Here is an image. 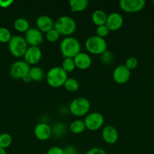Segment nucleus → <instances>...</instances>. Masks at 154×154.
Wrapping results in <instances>:
<instances>
[{"label":"nucleus","mask_w":154,"mask_h":154,"mask_svg":"<svg viewBox=\"0 0 154 154\" xmlns=\"http://www.w3.org/2000/svg\"><path fill=\"white\" fill-rule=\"evenodd\" d=\"M131 77V71L125 66L119 65L114 69L113 72V78L116 83L123 84L128 82Z\"/></svg>","instance_id":"f8f14e48"},{"label":"nucleus","mask_w":154,"mask_h":154,"mask_svg":"<svg viewBox=\"0 0 154 154\" xmlns=\"http://www.w3.org/2000/svg\"><path fill=\"white\" fill-rule=\"evenodd\" d=\"M63 87H64L65 90L66 91L74 93V92H76L79 89V83L75 78H68Z\"/></svg>","instance_id":"b1692460"},{"label":"nucleus","mask_w":154,"mask_h":154,"mask_svg":"<svg viewBox=\"0 0 154 154\" xmlns=\"http://www.w3.org/2000/svg\"><path fill=\"white\" fill-rule=\"evenodd\" d=\"M107 15L105 11L101 9L94 11L91 14V20L93 23L97 26L105 25L107 21Z\"/></svg>","instance_id":"a211bd4d"},{"label":"nucleus","mask_w":154,"mask_h":154,"mask_svg":"<svg viewBox=\"0 0 154 154\" xmlns=\"http://www.w3.org/2000/svg\"><path fill=\"white\" fill-rule=\"evenodd\" d=\"M85 48L89 54L101 55L107 50V44L105 38L96 35H91L85 42Z\"/></svg>","instance_id":"20e7f679"},{"label":"nucleus","mask_w":154,"mask_h":154,"mask_svg":"<svg viewBox=\"0 0 154 154\" xmlns=\"http://www.w3.org/2000/svg\"><path fill=\"white\" fill-rule=\"evenodd\" d=\"M76 23L75 20L70 16L63 15L60 16L54 21V29L58 32L60 35L65 37L70 36L76 30Z\"/></svg>","instance_id":"f03ea898"},{"label":"nucleus","mask_w":154,"mask_h":154,"mask_svg":"<svg viewBox=\"0 0 154 154\" xmlns=\"http://www.w3.org/2000/svg\"><path fill=\"white\" fill-rule=\"evenodd\" d=\"M42 52L39 47L29 46L24 56V60L30 66H34L40 62Z\"/></svg>","instance_id":"9d476101"},{"label":"nucleus","mask_w":154,"mask_h":154,"mask_svg":"<svg viewBox=\"0 0 154 154\" xmlns=\"http://www.w3.org/2000/svg\"><path fill=\"white\" fill-rule=\"evenodd\" d=\"M66 126L63 123L61 122H58L56 123L55 124L51 127V132H52V135L56 138H61L63 135L66 134Z\"/></svg>","instance_id":"5701e85b"},{"label":"nucleus","mask_w":154,"mask_h":154,"mask_svg":"<svg viewBox=\"0 0 154 154\" xmlns=\"http://www.w3.org/2000/svg\"><path fill=\"white\" fill-rule=\"evenodd\" d=\"M61 68L66 72L70 73L73 72L75 69V65L74 63L73 58H64L61 64Z\"/></svg>","instance_id":"393cba45"},{"label":"nucleus","mask_w":154,"mask_h":154,"mask_svg":"<svg viewBox=\"0 0 154 154\" xmlns=\"http://www.w3.org/2000/svg\"><path fill=\"white\" fill-rule=\"evenodd\" d=\"M123 17L118 12H113L107 15L105 25L108 27L110 31H117L123 25Z\"/></svg>","instance_id":"4468645a"},{"label":"nucleus","mask_w":154,"mask_h":154,"mask_svg":"<svg viewBox=\"0 0 154 154\" xmlns=\"http://www.w3.org/2000/svg\"><path fill=\"white\" fill-rule=\"evenodd\" d=\"M14 27L15 30L19 32H26L30 28L29 21L24 17H19L15 20L14 22Z\"/></svg>","instance_id":"aec40b11"},{"label":"nucleus","mask_w":154,"mask_h":154,"mask_svg":"<svg viewBox=\"0 0 154 154\" xmlns=\"http://www.w3.org/2000/svg\"><path fill=\"white\" fill-rule=\"evenodd\" d=\"M60 35L59 34L58 32L57 31L54 29H52L50 31H48V32L45 33V38H46L47 40L49 42H51V43H54V42H56L60 38Z\"/></svg>","instance_id":"c85d7f7f"},{"label":"nucleus","mask_w":154,"mask_h":154,"mask_svg":"<svg viewBox=\"0 0 154 154\" xmlns=\"http://www.w3.org/2000/svg\"><path fill=\"white\" fill-rule=\"evenodd\" d=\"M12 143V137L7 132L0 134V147L6 149L11 146Z\"/></svg>","instance_id":"a878e982"},{"label":"nucleus","mask_w":154,"mask_h":154,"mask_svg":"<svg viewBox=\"0 0 154 154\" xmlns=\"http://www.w3.org/2000/svg\"><path fill=\"white\" fill-rule=\"evenodd\" d=\"M113 59H114V57H113V54L111 52V51H107L103 53L101 55V60L104 64L105 65H110L113 61Z\"/></svg>","instance_id":"cd10ccee"},{"label":"nucleus","mask_w":154,"mask_h":154,"mask_svg":"<svg viewBox=\"0 0 154 154\" xmlns=\"http://www.w3.org/2000/svg\"><path fill=\"white\" fill-rule=\"evenodd\" d=\"M60 51L64 58H74L81 52V44L75 38L67 36L60 42Z\"/></svg>","instance_id":"f257e3e1"},{"label":"nucleus","mask_w":154,"mask_h":154,"mask_svg":"<svg viewBox=\"0 0 154 154\" xmlns=\"http://www.w3.org/2000/svg\"><path fill=\"white\" fill-rule=\"evenodd\" d=\"M110 29H108V27L106 25L100 26H97L96 29V34L97 35L99 36V37L103 38H105L107 35L110 33Z\"/></svg>","instance_id":"7c9ffc66"},{"label":"nucleus","mask_w":154,"mask_h":154,"mask_svg":"<svg viewBox=\"0 0 154 154\" xmlns=\"http://www.w3.org/2000/svg\"><path fill=\"white\" fill-rule=\"evenodd\" d=\"M68 78V74L61 66H54L50 69L46 75V81L50 87L58 88L64 85Z\"/></svg>","instance_id":"7ed1b4c3"},{"label":"nucleus","mask_w":154,"mask_h":154,"mask_svg":"<svg viewBox=\"0 0 154 154\" xmlns=\"http://www.w3.org/2000/svg\"><path fill=\"white\" fill-rule=\"evenodd\" d=\"M125 66L130 71L133 70V69H135L137 67V66H138V60H137V59L136 57H131L125 60Z\"/></svg>","instance_id":"c756f323"},{"label":"nucleus","mask_w":154,"mask_h":154,"mask_svg":"<svg viewBox=\"0 0 154 154\" xmlns=\"http://www.w3.org/2000/svg\"><path fill=\"white\" fill-rule=\"evenodd\" d=\"M75 68L80 70H86L91 66L92 60L91 56L87 53L80 52L73 58Z\"/></svg>","instance_id":"dca6fc26"},{"label":"nucleus","mask_w":154,"mask_h":154,"mask_svg":"<svg viewBox=\"0 0 154 154\" xmlns=\"http://www.w3.org/2000/svg\"><path fill=\"white\" fill-rule=\"evenodd\" d=\"M64 154H79V151L75 147L72 145H67L63 148Z\"/></svg>","instance_id":"473e14b6"},{"label":"nucleus","mask_w":154,"mask_h":154,"mask_svg":"<svg viewBox=\"0 0 154 154\" xmlns=\"http://www.w3.org/2000/svg\"><path fill=\"white\" fill-rule=\"evenodd\" d=\"M119 7L126 13H137L144 8V0H120Z\"/></svg>","instance_id":"1a4fd4ad"},{"label":"nucleus","mask_w":154,"mask_h":154,"mask_svg":"<svg viewBox=\"0 0 154 154\" xmlns=\"http://www.w3.org/2000/svg\"><path fill=\"white\" fill-rule=\"evenodd\" d=\"M24 38L30 46L39 47L43 42V35L37 28H30L25 32Z\"/></svg>","instance_id":"9b49d317"},{"label":"nucleus","mask_w":154,"mask_h":154,"mask_svg":"<svg viewBox=\"0 0 154 154\" xmlns=\"http://www.w3.org/2000/svg\"><path fill=\"white\" fill-rule=\"evenodd\" d=\"M36 23L38 29L40 30L42 32L46 33L54 29V21L48 15H41L37 17Z\"/></svg>","instance_id":"f3484780"},{"label":"nucleus","mask_w":154,"mask_h":154,"mask_svg":"<svg viewBox=\"0 0 154 154\" xmlns=\"http://www.w3.org/2000/svg\"><path fill=\"white\" fill-rule=\"evenodd\" d=\"M0 154H7L5 149H4V148H2V147H0Z\"/></svg>","instance_id":"e433bc0d"},{"label":"nucleus","mask_w":154,"mask_h":154,"mask_svg":"<svg viewBox=\"0 0 154 154\" xmlns=\"http://www.w3.org/2000/svg\"><path fill=\"white\" fill-rule=\"evenodd\" d=\"M84 123L86 129L90 131H96L104 126V117L99 112L88 113L85 117Z\"/></svg>","instance_id":"0eeeda50"},{"label":"nucleus","mask_w":154,"mask_h":154,"mask_svg":"<svg viewBox=\"0 0 154 154\" xmlns=\"http://www.w3.org/2000/svg\"><path fill=\"white\" fill-rule=\"evenodd\" d=\"M101 136L107 144H114L119 139V132L113 126L107 125L103 128Z\"/></svg>","instance_id":"2eb2a0df"},{"label":"nucleus","mask_w":154,"mask_h":154,"mask_svg":"<svg viewBox=\"0 0 154 154\" xmlns=\"http://www.w3.org/2000/svg\"><path fill=\"white\" fill-rule=\"evenodd\" d=\"M8 44L11 54L17 58L24 57L27 48H29L24 37L21 35H13Z\"/></svg>","instance_id":"423d86ee"},{"label":"nucleus","mask_w":154,"mask_h":154,"mask_svg":"<svg viewBox=\"0 0 154 154\" xmlns=\"http://www.w3.org/2000/svg\"><path fill=\"white\" fill-rule=\"evenodd\" d=\"M69 129L73 134H81L85 130L86 127L84 120H75L69 124Z\"/></svg>","instance_id":"412c9836"},{"label":"nucleus","mask_w":154,"mask_h":154,"mask_svg":"<svg viewBox=\"0 0 154 154\" xmlns=\"http://www.w3.org/2000/svg\"><path fill=\"white\" fill-rule=\"evenodd\" d=\"M14 3L13 0H0V7L2 8H8Z\"/></svg>","instance_id":"f704fd0d"},{"label":"nucleus","mask_w":154,"mask_h":154,"mask_svg":"<svg viewBox=\"0 0 154 154\" xmlns=\"http://www.w3.org/2000/svg\"><path fill=\"white\" fill-rule=\"evenodd\" d=\"M22 80L25 83H30V82H31V81H32V79H31V78H30V75H29V73L27 74V75H26L25 76H24V78H22Z\"/></svg>","instance_id":"c9c22d12"},{"label":"nucleus","mask_w":154,"mask_h":154,"mask_svg":"<svg viewBox=\"0 0 154 154\" xmlns=\"http://www.w3.org/2000/svg\"><path fill=\"white\" fill-rule=\"evenodd\" d=\"M47 154H64L63 148L58 146H53L47 150Z\"/></svg>","instance_id":"2f4dec72"},{"label":"nucleus","mask_w":154,"mask_h":154,"mask_svg":"<svg viewBox=\"0 0 154 154\" xmlns=\"http://www.w3.org/2000/svg\"><path fill=\"white\" fill-rule=\"evenodd\" d=\"M29 75L31 78L32 81H36V82L42 81L45 76L44 71L42 70V69H41L40 67H38V66L30 67Z\"/></svg>","instance_id":"4be33fe9"},{"label":"nucleus","mask_w":154,"mask_h":154,"mask_svg":"<svg viewBox=\"0 0 154 154\" xmlns=\"http://www.w3.org/2000/svg\"><path fill=\"white\" fill-rule=\"evenodd\" d=\"M34 135L35 137L39 141H47L51 138L52 135L51 127L47 123L41 122L35 126Z\"/></svg>","instance_id":"ddd939ff"},{"label":"nucleus","mask_w":154,"mask_h":154,"mask_svg":"<svg viewBox=\"0 0 154 154\" xmlns=\"http://www.w3.org/2000/svg\"><path fill=\"white\" fill-rule=\"evenodd\" d=\"M91 104L88 99L84 97H77L74 99L69 105V111L77 117H85L89 113Z\"/></svg>","instance_id":"39448f33"},{"label":"nucleus","mask_w":154,"mask_h":154,"mask_svg":"<svg viewBox=\"0 0 154 154\" xmlns=\"http://www.w3.org/2000/svg\"><path fill=\"white\" fill-rule=\"evenodd\" d=\"M11 32L5 27H0V42L1 43H8L11 38Z\"/></svg>","instance_id":"bb28decb"},{"label":"nucleus","mask_w":154,"mask_h":154,"mask_svg":"<svg viewBox=\"0 0 154 154\" xmlns=\"http://www.w3.org/2000/svg\"><path fill=\"white\" fill-rule=\"evenodd\" d=\"M152 4H153V6H154V0H153V1H152Z\"/></svg>","instance_id":"4c0bfd02"},{"label":"nucleus","mask_w":154,"mask_h":154,"mask_svg":"<svg viewBox=\"0 0 154 154\" xmlns=\"http://www.w3.org/2000/svg\"><path fill=\"white\" fill-rule=\"evenodd\" d=\"M85 154H107V153L101 147H92L89 149Z\"/></svg>","instance_id":"72a5a7b5"},{"label":"nucleus","mask_w":154,"mask_h":154,"mask_svg":"<svg viewBox=\"0 0 154 154\" xmlns=\"http://www.w3.org/2000/svg\"><path fill=\"white\" fill-rule=\"evenodd\" d=\"M30 66L24 60H18L14 62L10 68V75L14 79H22L29 73Z\"/></svg>","instance_id":"6e6552de"},{"label":"nucleus","mask_w":154,"mask_h":154,"mask_svg":"<svg viewBox=\"0 0 154 154\" xmlns=\"http://www.w3.org/2000/svg\"><path fill=\"white\" fill-rule=\"evenodd\" d=\"M69 8L72 12L83 11L88 5V0H70L69 2Z\"/></svg>","instance_id":"6ab92c4d"}]
</instances>
